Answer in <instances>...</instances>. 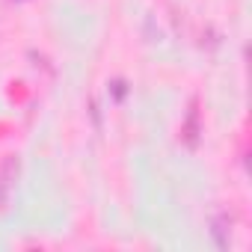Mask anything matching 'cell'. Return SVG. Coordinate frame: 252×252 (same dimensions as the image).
<instances>
[{
  "label": "cell",
  "mask_w": 252,
  "mask_h": 252,
  "mask_svg": "<svg viewBox=\"0 0 252 252\" xmlns=\"http://www.w3.org/2000/svg\"><path fill=\"white\" fill-rule=\"evenodd\" d=\"M181 134H184V140H187L190 146H196V134H199V113H196V104H193V110H190V116H187V125L181 128Z\"/></svg>",
  "instance_id": "1"
},
{
  "label": "cell",
  "mask_w": 252,
  "mask_h": 252,
  "mask_svg": "<svg viewBox=\"0 0 252 252\" xmlns=\"http://www.w3.org/2000/svg\"><path fill=\"white\" fill-rule=\"evenodd\" d=\"M110 89H113V98H116V101H122V98H125V92H128V83H125V80H113V86H110Z\"/></svg>",
  "instance_id": "2"
}]
</instances>
